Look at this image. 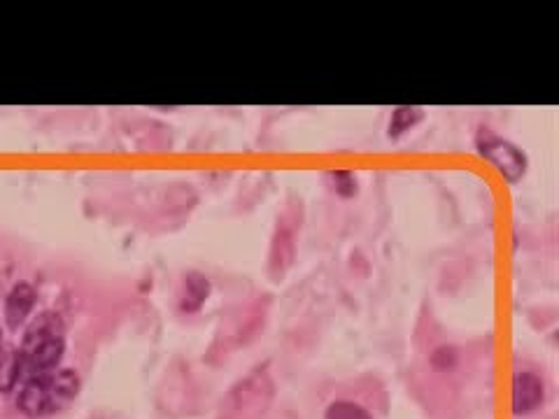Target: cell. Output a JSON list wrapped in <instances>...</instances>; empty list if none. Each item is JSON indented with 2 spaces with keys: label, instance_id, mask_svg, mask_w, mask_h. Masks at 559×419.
<instances>
[{
  "label": "cell",
  "instance_id": "obj_4",
  "mask_svg": "<svg viewBox=\"0 0 559 419\" xmlns=\"http://www.w3.org/2000/svg\"><path fill=\"white\" fill-rule=\"evenodd\" d=\"M546 389L539 375L534 373H518L513 380V413L522 417L534 413L543 403Z\"/></svg>",
  "mask_w": 559,
  "mask_h": 419
},
{
  "label": "cell",
  "instance_id": "obj_5",
  "mask_svg": "<svg viewBox=\"0 0 559 419\" xmlns=\"http://www.w3.org/2000/svg\"><path fill=\"white\" fill-rule=\"evenodd\" d=\"M35 305V289L28 282H17L12 287L10 294L5 298V322L12 329H17L26 322V317L31 315Z\"/></svg>",
  "mask_w": 559,
  "mask_h": 419
},
{
  "label": "cell",
  "instance_id": "obj_3",
  "mask_svg": "<svg viewBox=\"0 0 559 419\" xmlns=\"http://www.w3.org/2000/svg\"><path fill=\"white\" fill-rule=\"evenodd\" d=\"M478 152L485 156L487 161H492L501 173L506 175L508 182H518L525 175L527 159L518 147L511 145L508 140H501L492 136L490 131H483L478 136Z\"/></svg>",
  "mask_w": 559,
  "mask_h": 419
},
{
  "label": "cell",
  "instance_id": "obj_7",
  "mask_svg": "<svg viewBox=\"0 0 559 419\" xmlns=\"http://www.w3.org/2000/svg\"><path fill=\"white\" fill-rule=\"evenodd\" d=\"M324 419H373L369 410H364L362 406L350 401H336L331 403L324 413Z\"/></svg>",
  "mask_w": 559,
  "mask_h": 419
},
{
  "label": "cell",
  "instance_id": "obj_8",
  "mask_svg": "<svg viewBox=\"0 0 559 419\" xmlns=\"http://www.w3.org/2000/svg\"><path fill=\"white\" fill-rule=\"evenodd\" d=\"M422 119V110L420 108H399L394 112L392 117V126H389V136H401L403 131L415 126Z\"/></svg>",
  "mask_w": 559,
  "mask_h": 419
},
{
  "label": "cell",
  "instance_id": "obj_1",
  "mask_svg": "<svg viewBox=\"0 0 559 419\" xmlns=\"http://www.w3.org/2000/svg\"><path fill=\"white\" fill-rule=\"evenodd\" d=\"M80 394V375L70 368L28 375L19 389L17 408L31 419L61 413Z\"/></svg>",
  "mask_w": 559,
  "mask_h": 419
},
{
  "label": "cell",
  "instance_id": "obj_2",
  "mask_svg": "<svg viewBox=\"0 0 559 419\" xmlns=\"http://www.w3.org/2000/svg\"><path fill=\"white\" fill-rule=\"evenodd\" d=\"M66 352V324L56 312H40L31 324L26 326L24 340H21V359L24 368L31 375L54 371L56 364Z\"/></svg>",
  "mask_w": 559,
  "mask_h": 419
},
{
  "label": "cell",
  "instance_id": "obj_6",
  "mask_svg": "<svg viewBox=\"0 0 559 419\" xmlns=\"http://www.w3.org/2000/svg\"><path fill=\"white\" fill-rule=\"evenodd\" d=\"M26 373L24 359L19 352H3L0 354V392L7 394L19 385L21 375Z\"/></svg>",
  "mask_w": 559,
  "mask_h": 419
},
{
  "label": "cell",
  "instance_id": "obj_9",
  "mask_svg": "<svg viewBox=\"0 0 559 419\" xmlns=\"http://www.w3.org/2000/svg\"><path fill=\"white\" fill-rule=\"evenodd\" d=\"M0 354H3V331H0Z\"/></svg>",
  "mask_w": 559,
  "mask_h": 419
}]
</instances>
